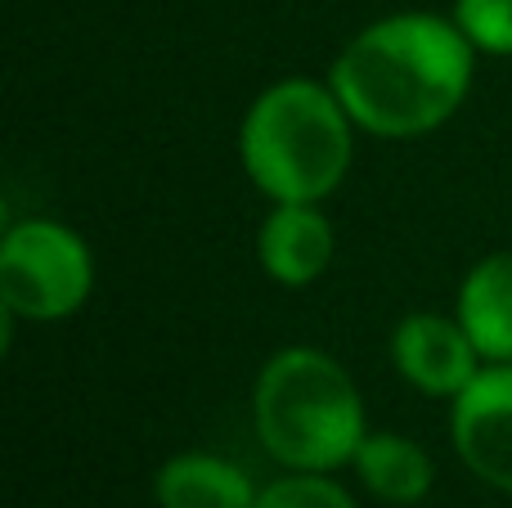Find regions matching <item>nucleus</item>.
<instances>
[{
  "label": "nucleus",
  "instance_id": "nucleus-6",
  "mask_svg": "<svg viewBox=\"0 0 512 508\" xmlns=\"http://www.w3.org/2000/svg\"><path fill=\"white\" fill-rule=\"evenodd\" d=\"M391 360L405 374V383H414L427 396H459L472 378L481 374V351L472 347L468 329L445 315H405L391 333Z\"/></svg>",
  "mask_w": 512,
  "mask_h": 508
},
{
  "label": "nucleus",
  "instance_id": "nucleus-2",
  "mask_svg": "<svg viewBox=\"0 0 512 508\" xmlns=\"http://www.w3.org/2000/svg\"><path fill=\"white\" fill-rule=\"evenodd\" d=\"M256 437L292 473H333L355 464L364 432L360 387L333 356L288 347L265 360L252 392Z\"/></svg>",
  "mask_w": 512,
  "mask_h": 508
},
{
  "label": "nucleus",
  "instance_id": "nucleus-8",
  "mask_svg": "<svg viewBox=\"0 0 512 508\" xmlns=\"http://www.w3.org/2000/svg\"><path fill=\"white\" fill-rule=\"evenodd\" d=\"M459 324L490 365L512 360V252H490L459 288Z\"/></svg>",
  "mask_w": 512,
  "mask_h": 508
},
{
  "label": "nucleus",
  "instance_id": "nucleus-10",
  "mask_svg": "<svg viewBox=\"0 0 512 508\" xmlns=\"http://www.w3.org/2000/svg\"><path fill=\"white\" fill-rule=\"evenodd\" d=\"M355 473L382 504H418L432 491V459L400 432H369L355 450Z\"/></svg>",
  "mask_w": 512,
  "mask_h": 508
},
{
  "label": "nucleus",
  "instance_id": "nucleus-5",
  "mask_svg": "<svg viewBox=\"0 0 512 508\" xmlns=\"http://www.w3.org/2000/svg\"><path fill=\"white\" fill-rule=\"evenodd\" d=\"M450 437L481 482L512 495V360L486 365L454 396Z\"/></svg>",
  "mask_w": 512,
  "mask_h": 508
},
{
  "label": "nucleus",
  "instance_id": "nucleus-3",
  "mask_svg": "<svg viewBox=\"0 0 512 508\" xmlns=\"http://www.w3.org/2000/svg\"><path fill=\"white\" fill-rule=\"evenodd\" d=\"M351 126L333 86L288 77L265 90L243 117V171L274 203H319L351 167Z\"/></svg>",
  "mask_w": 512,
  "mask_h": 508
},
{
  "label": "nucleus",
  "instance_id": "nucleus-7",
  "mask_svg": "<svg viewBox=\"0 0 512 508\" xmlns=\"http://www.w3.org/2000/svg\"><path fill=\"white\" fill-rule=\"evenodd\" d=\"M256 257L274 284L306 288L333 261V225L315 203H274L256 234Z\"/></svg>",
  "mask_w": 512,
  "mask_h": 508
},
{
  "label": "nucleus",
  "instance_id": "nucleus-9",
  "mask_svg": "<svg viewBox=\"0 0 512 508\" xmlns=\"http://www.w3.org/2000/svg\"><path fill=\"white\" fill-rule=\"evenodd\" d=\"M158 508H256L261 491L239 464L216 455H176L158 473Z\"/></svg>",
  "mask_w": 512,
  "mask_h": 508
},
{
  "label": "nucleus",
  "instance_id": "nucleus-1",
  "mask_svg": "<svg viewBox=\"0 0 512 508\" xmlns=\"http://www.w3.org/2000/svg\"><path fill=\"white\" fill-rule=\"evenodd\" d=\"M328 86L355 126L387 140H409L450 122L468 99L472 41L459 23L432 14L382 18L346 41Z\"/></svg>",
  "mask_w": 512,
  "mask_h": 508
},
{
  "label": "nucleus",
  "instance_id": "nucleus-4",
  "mask_svg": "<svg viewBox=\"0 0 512 508\" xmlns=\"http://www.w3.org/2000/svg\"><path fill=\"white\" fill-rule=\"evenodd\" d=\"M95 261L59 221H18L0 239V306L23 320H63L90 297Z\"/></svg>",
  "mask_w": 512,
  "mask_h": 508
},
{
  "label": "nucleus",
  "instance_id": "nucleus-12",
  "mask_svg": "<svg viewBox=\"0 0 512 508\" xmlns=\"http://www.w3.org/2000/svg\"><path fill=\"white\" fill-rule=\"evenodd\" d=\"M256 508H355V500L324 473H292L283 482L265 486Z\"/></svg>",
  "mask_w": 512,
  "mask_h": 508
},
{
  "label": "nucleus",
  "instance_id": "nucleus-11",
  "mask_svg": "<svg viewBox=\"0 0 512 508\" xmlns=\"http://www.w3.org/2000/svg\"><path fill=\"white\" fill-rule=\"evenodd\" d=\"M454 23L472 50L512 54V0H454Z\"/></svg>",
  "mask_w": 512,
  "mask_h": 508
}]
</instances>
